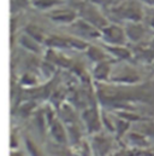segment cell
I'll list each match as a JSON object with an SVG mask.
<instances>
[{
  "label": "cell",
  "instance_id": "e0dca14e",
  "mask_svg": "<svg viewBox=\"0 0 154 156\" xmlns=\"http://www.w3.org/2000/svg\"><path fill=\"white\" fill-rule=\"evenodd\" d=\"M130 140L131 142H134L136 145H147V142L141 137V136H139V134H130Z\"/></svg>",
  "mask_w": 154,
  "mask_h": 156
},
{
  "label": "cell",
  "instance_id": "2e32d148",
  "mask_svg": "<svg viewBox=\"0 0 154 156\" xmlns=\"http://www.w3.org/2000/svg\"><path fill=\"white\" fill-rule=\"evenodd\" d=\"M148 11H145V18L143 21L147 22V26L154 30V7L153 6H147Z\"/></svg>",
  "mask_w": 154,
  "mask_h": 156
},
{
  "label": "cell",
  "instance_id": "9c48e42d",
  "mask_svg": "<svg viewBox=\"0 0 154 156\" xmlns=\"http://www.w3.org/2000/svg\"><path fill=\"white\" fill-rule=\"evenodd\" d=\"M112 56H115L119 59H130L131 52L129 48H126L124 45H106L105 47Z\"/></svg>",
  "mask_w": 154,
  "mask_h": 156
},
{
  "label": "cell",
  "instance_id": "ac0fdd59",
  "mask_svg": "<svg viewBox=\"0 0 154 156\" xmlns=\"http://www.w3.org/2000/svg\"><path fill=\"white\" fill-rule=\"evenodd\" d=\"M27 148H28V150L30 151V154H32V156H40V154H38V151L36 150V148L34 147V144H33L32 142L27 140Z\"/></svg>",
  "mask_w": 154,
  "mask_h": 156
},
{
  "label": "cell",
  "instance_id": "7402d4cb",
  "mask_svg": "<svg viewBox=\"0 0 154 156\" xmlns=\"http://www.w3.org/2000/svg\"><path fill=\"white\" fill-rule=\"evenodd\" d=\"M139 1H141L142 5H145V6H152L153 5V0H139Z\"/></svg>",
  "mask_w": 154,
  "mask_h": 156
},
{
  "label": "cell",
  "instance_id": "8fae6325",
  "mask_svg": "<svg viewBox=\"0 0 154 156\" xmlns=\"http://www.w3.org/2000/svg\"><path fill=\"white\" fill-rule=\"evenodd\" d=\"M24 33H27L29 37H32L33 39H35L36 41H38L40 44H45L46 41V35L43 33V30L36 26V24H28L24 29Z\"/></svg>",
  "mask_w": 154,
  "mask_h": 156
},
{
  "label": "cell",
  "instance_id": "8992f818",
  "mask_svg": "<svg viewBox=\"0 0 154 156\" xmlns=\"http://www.w3.org/2000/svg\"><path fill=\"white\" fill-rule=\"evenodd\" d=\"M124 30L129 41L139 42L146 35L147 28L142 22H124Z\"/></svg>",
  "mask_w": 154,
  "mask_h": 156
},
{
  "label": "cell",
  "instance_id": "52a82bcc",
  "mask_svg": "<svg viewBox=\"0 0 154 156\" xmlns=\"http://www.w3.org/2000/svg\"><path fill=\"white\" fill-rule=\"evenodd\" d=\"M30 4L36 10L47 12L55 7H59L64 4V0H30Z\"/></svg>",
  "mask_w": 154,
  "mask_h": 156
},
{
  "label": "cell",
  "instance_id": "9a60e30c",
  "mask_svg": "<svg viewBox=\"0 0 154 156\" xmlns=\"http://www.w3.org/2000/svg\"><path fill=\"white\" fill-rule=\"evenodd\" d=\"M51 131H52V134L54 136V138H55L58 142L64 143V142L66 140L64 129H63V127H62V125H60L59 122H53L52 126H51Z\"/></svg>",
  "mask_w": 154,
  "mask_h": 156
},
{
  "label": "cell",
  "instance_id": "30bf717a",
  "mask_svg": "<svg viewBox=\"0 0 154 156\" xmlns=\"http://www.w3.org/2000/svg\"><path fill=\"white\" fill-rule=\"evenodd\" d=\"M19 44L22 47H24L25 50L34 52V53H38L40 52V42L33 39L32 37H29L27 33H23L19 38Z\"/></svg>",
  "mask_w": 154,
  "mask_h": 156
},
{
  "label": "cell",
  "instance_id": "cb8c5ba5",
  "mask_svg": "<svg viewBox=\"0 0 154 156\" xmlns=\"http://www.w3.org/2000/svg\"><path fill=\"white\" fill-rule=\"evenodd\" d=\"M12 156H21V155H17V154H12Z\"/></svg>",
  "mask_w": 154,
  "mask_h": 156
},
{
  "label": "cell",
  "instance_id": "ffe728a7",
  "mask_svg": "<svg viewBox=\"0 0 154 156\" xmlns=\"http://www.w3.org/2000/svg\"><path fill=\"white\" fill-rule=\"evenodd\" d=\"M124 1H125V0H109V6H110V7L117 6V5H119V4L124 2Z\"/></svg>",
  "mask_w": 154,
  "mask_h": 156
},
{
  "label": "cell",
  "instance_id": "4fadbf2b",
  "mask_svg": "<svg viewBox=\"0 0 154 156\" xmlns=\"http://www.w3.org/2000/svg\"><path fill=\"white\" fill-rule=\"evenodd\" d=\"M84 121L87 122L88 125V128L89 131H98L99 129V121H98V114L95 113V110H87L84 113Z\"/></svg>",
  "mask_w": 154,
  "mask_h": 156
},
{
  "label": "cell",
  "instance_id": "5bb4252c",
  "mask_svg": "<svg viewBox=\"0 0 154 156\" xmlns=\"http://www.w3.org/2000/svg\"><path fill=\"white\" fill-rule=\"evenodd\" d=\"M87 55H88V57H89L92 61H94V62H96V63L102 62V61H106V55H105V52H104L101 48L95 47V46H88V48H87Z\"/></svg>",
  "mask_w": 154,
  "mask_h": 156
},
{
  "label": "cell",
  "instance_id": "603a6c76",
  "mask_svg": "<svg viewBox=\"0 0 154 156\" xmlns=\"http://www.w3.org/2000/svg\"><path fill=\"white\" fill-rule=\"evenodd\" d=\"M151 47H152V48L154 50V38L152 39V41H151Z\"/></svg>",
  "mask_w": 154,
  "mask_h": 156
},
{
  "label": "cell",
  "instance_id": "6da1fadb",
  "mask_svg": "<svg viewBox=\"0 0 154 156\" xmlns=\"http://www.w3.org/2000/svg\"><path fill=\"white\" fill-rule=\"evenodd\" d=\"M141 4V1L125 0L117 6H112L111 10L116 13L117 18L124 22H142L145 18V10Z\"/></svg>",
  "mask_w": 154,
  "mask_h": 156
},
{
  "label": "cell",
  "instance_id": "7a4b0ae2",
  "mask_svg": "<svg viewBox=\"0 0 154 156\" xmlns=\"http://www.w3.org/2000/svg\"><path fill=\"white\" fill-rule=\"evenodd\" d=\"M77 11H78V16L81 18L88 21L89 23H92L93 26H95L96 28H99L100 30L102 28H105L110 23L109 18L106 17V15H104L100 11L99 6L95 5V4H93L89 0L78 4Z\"/></svg>",
  "mask_w": 154,
  "mask_h": 156
},
{
  "label": "cell",
  "instance_id": "5b68a950",
  "mask_svg": "<svg viewBox=\"0 0 154 156\" xmlns=\"http://www.w3.org/2000/svg\"><path fill=\"white\" fill-rule=\"evenodd\" d=\"M70 27L74 29V32L77 35L82 37V38H87V39H96L101 37V30L99 28H96L95 26H93L92 23H89L88 21L78 17L74 23L70 24Z\"/></svg>",
  "mask_w": 154,
  "mask_h": 156
},
{
  "label": "cell",
  "instance_id": "44dd1931",
  "mask_svg": "<svg viewBox=\"0 0 154 156\" xmlns=\"http://www.w3.org/2000/svg\"><path fill=\"white\" fill-rule=\"evenodd\" d=\"M23 82H29V83H34V82H35V80L32 78L30 75H24V76H23Z\"/></svg>",
  "mask_w": 154,
  "mask_h": 156
},
{
  "label": "cell",
  "instance_id": "ba28073f",
  "mask_svg": "<svg viewBox=\"0 0 154 156\" xmlns=\"http://www.w3.org/2000/svg\"><path fill=\"white\" fill-rule=\"evenodd\" d=\"M45 44L51 48H70V38L58 37V35H48Z\"/></svg>",
  "mask_w": 154,
  "mask_h": 156
},
{
  "label": "cell",
  "instance_id": "d6986e66",
  "mask_svg": "<svg viewBox=\"0 0 154 156\" xmlns=\"http://www.w3.org/2000/svg\"><path fill=\"white\" fill-rule=\"evenodd\" d=\"M126 128H128V123L126 122H124V121L118 122V132L119 133H123V131H125Z\"/></svg>",
  "mask_w": 154,
  "mask_h": 156
},
{
  "label": "cell",
  "instance_id": "277c9868",
  "mask_svg": "<svg viewBox=\"0 0 154 156\" xmlns=\"http://www.w3.org/2000/svg\"><path fill=\"white\" fill-rule=\"evenodd\" d=\"M45 15L52 22L58 23V24H66V26H70L71 23H74L77 18L79 17L77 10L68 9V7H62V6L47 11V12H45Z\"/></svg>",
  "mask_w": 154,
  "mask_h": 156
},
{
  "label": "cell",
  "instance_id": "3957f363",
  "mask_svg": "<svg viewBox=\"0 0 154 156\" xmlns=\"http://www.w3.org/2000/svg\"><path fill=\"white\" fill-rule=\"evenodd\" d=\"M106 45H125L126 42V34L124 30V27L110 22L105 28L101 29V37Z\"/></svg>",
  "mask_w": 154,
  "mask_h": 156
},
{
  "label": "cell",
  "instance_id": "d4e9b609",
  "mask_svg": "<svg viewBox=\"0 0 154 156\" xmlns=\"http://www.w3.org/2000/svg\"><path fill=\"white\" fill-rule=\"evenodd\" d=\"M152 6H153V7H154V0H153V5H152Z\"/></svg>",
  "mask_w": 154,
  "mask_h": 156
},
{
  "label": "cell",
  "instance_id": "7c38bea8",
  "mask_svg": "<svg viewBox=\"0 0 154 156\" xmlns=\"http://www.w3.org/2000/svg\"><path fill=\"white\" fill-rule=\"evenodd\" d=\"M110 63L107 61H102L96 63V67L94 69V76L98 80H107L110 76Z\"/></svg>",
  "mask_w": 154,
  "mask_h": 156
}]
</instances>
